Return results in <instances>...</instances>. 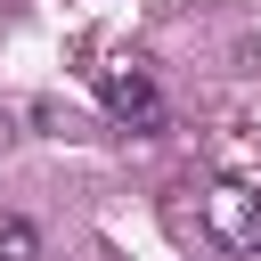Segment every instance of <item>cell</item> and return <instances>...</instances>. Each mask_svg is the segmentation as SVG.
<instances>
[{"label":"cell","instance_id":"1","mask_svg":"<svg viewBox=\"0 0 261 261\" xmlns=\"http://www.w3.org/2000/svg\"><path fill=\"white\" fill-rule=\"evenodd\" d=\"M204 228H212L228 253H261V188L220 179V188L204 196Z\"/></svg>","mask_w":261,"mask_h":261},{"label":"cell","instance_id":"2","mask_svg":"<svg viewBox=\"0 0 261 261\" xmlns=\"http://www.w3.org/2000/svg\"><path fill=\"white\" fill-rule=\"evenodd\" d=\"M106 106H114V122H130V130H163V90L130 65V73H106Z\"/></svg>","mask_w":261,"mask_h":261},{"label":"cell","instance_id":"3","mask_svg":"<svg viewBox=\"0 0 261 261\" xmlns=\"http://www.w3.org/2000/svg\"><path fill=\"white\" fill-rule=\"evenodd\" d=\"M0 261H41V228L24 212H0Z\"/></svg>","mask_w":261,"mask_h":261},{"label":"cell","instance_id":"4","mask_svg":"<svg viewBox=\"0 0 261 261\" xmlns=\"http://www.w3.org/2000/svg\"><path fill=\"white\" fill-rule=\"evenodd\" d=\"M8 139H16V114H0V147H8Z\"/></svg>","mask_w":261,"mask_h":261}]
</instances>
